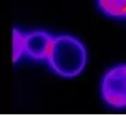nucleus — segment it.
Wrapping results in <instances>:
<instances>
[{
  "label": "nucleus",
  "instance_id": "1",
  "mask_svg": "<svg viewBox=\"0 0 126 115\" xmlns=\"http://www.w3.org/2000/svg\"><path fill=\"white\" fill-rule=\"evenodd\" d=\"M47 60L57 74L72 78L84 69L87 53L84 46L78 39L62 35L54 37Z\"/></svg>",
  "mask_w": 126,
  "mask_h": 115
},
{
  "label": "nucleus",
  "instance_id": "2",
  "mask_svg": "<svg viewBox=\"0 0 126 115\" xmlns=\"http://www.w3.org/2000/svg\"><path fill=\"white\" fill-rule=\"evenodd\" d=\"M49 32L44 30H34L24 32L17 28L13 32V61L16 63L23 57L36 60L47 59L54 39Z\"/></svg>",
  "mask_w": 126,
  "mask_h": 115
},
{
  "label": "nucleus",
  "instance_id": "3",
  "mask_svg": "<svg viewBox=\"0 0 126 115\" xmlns=\"http://www.w3.org/2000/svg\"><path fill=\"white\" fill-rule=\"evenodd\" d=\"M101 95L109 106L116 108L126 107V64L111 68L103 77Z\"/></svg>",
  "mask_w": 126,
  "mask_h": 115
},
{
  "label": "nucleus",
  "instance_id": "4",
  "mask_svg": "<svg viewBox=\"0 0 126 115\" xmlns=\"http://www.w3.org/2000/svg\"><path fill=\"white\" fill-rule=\"evenodd\" d=\"M98 5L108 15L115 17H126V0H98Z\"/></svg>",
  "mask_w": 126,
  "mask_h": 115
}]
</instances>
